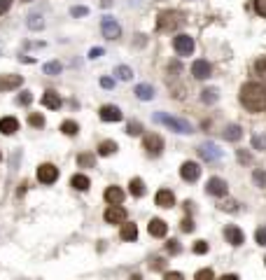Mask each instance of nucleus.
I'll use <instances>...</instances> for the list:
<instances>
[{
	"instance_id": "1",
	"label": "nucleus",
	"mask_w": 266,
	"mask_h": 280,
	"mask_svg": "<svg viewBox=\"0 0 266 280\" xmlns=\"http://www.w3.org/2000/svg\"><path fill=\"white\" fill-rule=\"evenodd\" d=\"M238 100L250 112H264L266 110V87L259 82H248L241 87Z\"/></svg>"
},
{
	"instance_id": "2",
	"label": "nucleus",
	"mask_w": 266,
	"mask_h": 280,
	"mask_svg": "<svg viewBox=\"0 0 266 280\" xmlns=\"http://www.w3.org/2000/svg\"><path fill=\"white\" fill-rule=\"evenodd\" d=\"M154 119L159 121V124H164V126H168L171 131H175V133H191V124L184 119H177V117H168V114L159 112Z\"/></svg>"
},
{
	"instance_id": "3",
	"label": "nucleus",
	"mask_w": 266,
	"mask_h": 280,
	"mask_svg": "<svg viewBox=\"0 0 266 280\" xmlns=\"http://www.w3.org/2000/svg\"><path fill=\"white\" fill-rule=\"evenodd\" d=\"M182 14L180 12H161L159 14V21H157V28L159 30H175V28H180L182 26Z\"/></svg>"
},
{
	"instance_id": "4",
	"label": "nucleus",
	"mask_w": 266,
	"mask_h": 280,
	"mask_svg": "<svg viewBox=\"0 0 266 280\" xmlns=\"http://www.w3.org/2000/svg\"><path fill=\"white\" fill-rule=\"evenodd\" d=\"M143 147L150 157H159L161 152H164V140H161V136H157V133H147V136L143 138Z\"/></svg>"
},
{
	"instance_id": "5",
	"label": "nucleus",
	"mask_w": 266,
	"mask_h": 280,
	"mask_svg": "<svg viewBox=\"0 0 266 280\" xmlns=\"http://www.w3.org/2000/svg\"><path fill=\"white\" fill-rule=\"evenodd\" d=\"M173 47H175V52L180 54V56H189V54L194 52V38L180 33V35H175L173 38Z\"/></svg>"
},
{
	"instance_id": "6",
	"label": "nucleus",
	"mask_w": 266,
	"mask_h": 280,
	"mask_svg": "<svg viewBox=\"0 0 266 280\" xmlns=\"http://www.w3.org/2000/svg\"><path fill=\"white\" fill-rule=\"evenodd\" d=\"M56 178H59V168L54 164H42L38 168V180L42 185H52V182H56Z\"/></svg>"
},
{
	"instance_id": "7",
	"label": "nucleus",
	"mask_w": 266,
	"mask_h": 280,
	"mask_svg": "<svg viewBox=\"0 0 266 280\" xmlns=\"http://www.w3.org/2000/svg\"><path fill=\"white\" fill-rule=\"evenodd\" d=\"M100 28H103V35L107 40H114L122 35V28H119V23L114 21L112 16H103V21H100Z\"/></svg>"
},
{
	"instance_id": "8",
	"label": "nucleus",
	"mask_w": 266,
	"mask_h": 280,
	"mask_svg": "<svg viewBox=\"0 0 266 280\" xmlns=\"http://www.w3.org/2000/svg\"><path fill=\"white\" fill-rule=\"evenodd\" d=\"M103 217H105L107 224H124L126 222V210H124L122 205H110Z\"/></svg>"
},
{
	"instance_id": "9",
	"label": "nucleus",
	"mask_w": 266,
	"mask_h": 280,
	"mask_svg": "<svg viewBox=\"0 0 266 280\" xmlns=\"http://www.w3.org/2000/svg\"><path fill=\"white\" fill-rule=\"evenodd\" d=\"M180 175H182L184 182H196L198 175H201V166L194 164V161H184L182 166H180Z\"/></svg>"
},
{
	"instance_id": "10",
	"label": "nucleus",
	"mask_w": 266,
	"mask_h": 280,
	"mask_svg": "<svg viewBox=\"0 0 266 280\" xmlns=\"http://www.w3.org/2000/svg\"><path fill=\"white\" fill-rule=\"evenodd\" d=\"M198 154H201V159H205V161H217L222 157V150L215 143H203L198 147Z\"/></svg>"
},
{
	"instance_id": "11",
	"label": "nucleus",
	"mask_w": 266,
	"mask_h": 280,
	"mask_svg": "<svg viewBox=\"0 0 266 280\" xmlns=\"http://www.w3.org/2000/svg\"><path fill=\"white\" fill-rule=\"evenodd\" d=\"M205 191L213 194V196H227V182L222 178H210L208 185H205Z\"/></svg>"
},
{
	"instance_id": "12",
	"label": "nucleus",
	"mask_w": 266,
	"mask_h": 280,
	"mask_svg": "<svg viewBox=\"0 0 266 280\" xmlns=\"http://www.w3.org/2000/svg\"><path fill=\"white\" fill-rule=\"evenodd\" d=\"M224 238H227V243H231L234 248H238V245H243V241H245V236H243V231L236 227V224H229L227 229H224Z\"/></svg>"
},
{
	"instance_id": "13",
	"label": "nucleus",
	"mask_w": 266,
	"mask_h": 280,
	"mask_svg": "<svg viewBox=\"0 0 266 280\" xmlns=\"http://www.w3.org/2000/svg\"><path fill=\"white\" fill-rule=\"evenodd\" d=\"M210 73H213V68H210V63L203 59H198L191 63V75L196 77V80H205V77H210Z\"/></svg>"
},
{
	"instance_id": "14",
	"label": "nucleus",
	"mask_w": 266,
	"mask_h": 280,
	"mask_svg": "<svg viewBox=\"0 0 266 280\" xmlns=\"http://www.w3.org/2000/svg\"><path fill=\"white\" fill-rule=\"evenodd\" d=\"M147 231H150V236H154V238H164L168 231L166 222L159 220V217H154V220H150V224H147Z\"/></svg>"
},
{
	"instance_id": "15",
	"label": "nucleus",
	"mask_w": 266,
	"mask_h": 280,
	"mask_svg": "<svg viewBox=\"0 0 266 280\" xmlns=\"http://www.w3.org/2000/svg\"><path fill=\"white\" fill-rule=\"evenodd\" d=\"M154 201H157V205L159 208H173L175 205V196L171 189H159L157 191V196H154Z\"/></svg>"
},
{
	"instance_id": "16",
	"label": "nucleus",
	"mask_w": 266,
	"mask_h": 280,
	"mask_svg": "<svg viewBox=\"0 0 266 280\" xmlns=\"http://www.w3.org/2000/svg\"><path fill=\"white\" fill-rule=\"evenodd\" d=\"M21 75H2L0 77V91H9V89H16L21 87Z\"/></svg>"
},
{
	"instance_id": "17",
	"label": "nucleus",
	"mask_w": 266,
	"mask_h": 280,
	"mask_svg": "<svg viewBox=\"0 0 266 280\" xmlns=\"http://www.w3.org/2000/svg\"><path fill=\"white\" fill-rule=\"evenodd\" d=\"M19 131V121L14 117H2L0 119V133H5V136H12Z\"/></svg>"
},
{
	"instance_id": "18",
	"label": "nucleus",
	"mask_w": 266,
	"mask_h": 280,
	"mask_svg": "<svg viewBox=\"0 0 266 280\" xmlns=\"http://www.w3.org/2000/svg\"><path fill=\"white\" fill-rule=\"evenodd\" d=\"M100 119L103 121H119L122 119V112H119V107H114V105H103L100 107Z\"/></svg>"
},
{
	"instance_id": "19",
	"label": "nucleus",
	"mask_w": 266,
	"mask_h": 280,
	"mask_svg": "<svg viewBox=\"0 0 266 280\" xmlns=\"http://www.w3.org/2000/svg\"><path fill=\"white\" fill-rule=\"evenodd\" d=\"M42 105L49 107V110H59V107H61V96H59L56 91L49 89L45 96H42Z\"/></svg>"
},
{
	"instance_id": "20",
	"label": "nucleus",
	"mask_w": 266,
	"mask_h": 280,
	"mask_svg": "<svg viewBox=\"0 0 266 280\" xmlns=\"http://www.w3.org/2000/svg\"><path fill=\"white\" fill-rule=\"evenodd\" d=\"M103 196H105V201H107L110 205H119V203L124 201V191L119 189V187H107Z\"/></svg>"
},
{
	"instance_id": "21",
	"label": "nucleus",
	"mask_w": 266,
	"mask_h": 280,
	"mask_svg": "<svg viewBox=\"0 0 266 280\" xmlns=\"http://www.w3.org/2000/svg\"><path fill=\"white\" fill-rule=\"evenodd\" d=\"M119 236H122V241H136L138 238V227L136 224H131V222H124Z\"/></svg>"
},
{
	"instance_id": "22",
	"label": "nucleus",
	"mask_w": 266,
	"mask_h": 280,
	"mask_svg": "<svg viewBox=\"0 0 266 280\" xmlns=\"http://www.w3.org/2000/svg\"><path fill=\"white\" fill-rule=\"evenodd\" d=\"M70 185H73V187H75L77 191H87L91 182H89V178H87V175L77 173V175H73V178H70Z\"/></svg>"
},
{
	"instance_id": "23",
	"label": "nucleus",
	"mask_w": 266,
	"mask_h": 280,
	"mask_svg": "<svg viewBox=\"0 0 266 280\" xmlns=\"http://www.w3.org/2000/svg\"><path fill=\"white\" fill-rule=\"evenodd\" d=\"M129 191H131V194H133L136 198L145 196V182L140 180V178H131V182H129Z\"/></svg>"
},
{
	"instance_id": "24",
	"label": "nucleus",
	"mask_w": 266,
	"mask_h": 280,
	"mask_svg": "<svg viewBox=\"0 0 266 280\" xmlns=\"http://www.w3.org/2000/svg\"><path fill=\"white\" fill-rule=\"evenodd\" d=\"M136 96L140 100H152L154 98V89L150 84H138L136 87Z\"/></svg>"
},
{
	"instance_id": "25",
	"label": "nucleus",
	"mask_w": 266,
	"mask_h": 280,
	"mask_svg": "<svg viewBox=\"0 0 266 280\" xmlns=\"http://www.w3.org/2000/svg\"><path fill=\"white\" fill-rule=\"evenodd\" d=\"M241 136H243V131H241V126H238V124H231V126H227V129H224V138H227V140H231V143L241 140Z\"/></svg>"
},
{
	"instance_id": "26",
	"label": "nucleus",
	"mask_w": 266,
	"mask_h": 280,
	"mask_svg": "<svg viewBox=\"0 0 266 280\" xmlns=\"http://www.w3.org/2000/svg\"><path fill=\"white\" fill-rule=\"evenodd\" d=\"M114 152H117V143H114V140H103V143L98 145L100 157H110V154H114Z\"/></svg>"
},
{
	"instance_id": "27",
	"label": "nucleus",
	"mask_w": 266,
	"mask_h": 280,
	"mask_svg": "<svg viewBox=\"0 0 266 280\" xmlns=\"http://www.w3.org/2000/svg\"><path fill=\"white\" fill-rule=\"evenodd\" d=\"M255 75L264 82V87H266V56H262V59L255 63Z\"/></svg>"
},
{
	"instance_id": "28",
	"label": "nucleus",
	"mask_w": 266,
	"mask_h": 280,
	"mask_svg": "<svg viewBox=\"0 0 266 280\" xmlns=\"http://www.w3.org/2000/svg\"><path fill=\"white\" fill-rule=\"evenodd\" d=\"M114 75L119 77V80H124V82H129L131 77H133V70H131L129 66H117V68H114Z\"/></svg>"
},
{
	"instance_id": "29",
	"label": "nucleus",
	"mask_w": 266,
	"mask_h": 280,
	"mask_svg": "<svg viewBox=\"0 0 266 280\" xmlns=\"http://www.w3.org/2000/svg\"><path fill=\"white\" fill-rule=\"evenodd\" d=\"M61 131H63V133H66V136H77V131H80V126H77V124H75V121H63V124H61Z\"/></svg>"
},
{
	"instance_id": "30",
	"label": "nucleus",
	"mask_w": 266,
	"mask_h": 280,
	"mask_svg": "<svg viewBox=\"0 0 266 280\" xmlns=\"http://www.w3.org/2000/svg\"><path fill=\"white\" fill-rule=\"evenodd\" d=\"M45 75H59L61 73V63L59 61H52V63H45Z\"/></svg>"
},
{
	"instance_id": "31",
	"label": "nucleus",
	"mask_w": 266,
	"mask_h": 280,
	"mask_svg": "<svg viewBox=\"0 0 266 280\" xmlns=\"http://www.w3.org/2000/svg\"><path fill=\"white\" fill-rule=\"evenodd\" d=\"M201 100L203 103H215L217 100V89H203L201 91Z\"/></svg>"
},
{
	"instance_id": "32",
	"label": "nucleus",
	"mask_w": 266,
	"mask_h": 280,
	"mask_svg": "<svg viewBox=\"0 0 266 280\" xmlns=\"http://www.w3.org/2000/svg\"><path fill=\"white\" fill-rule=\"evenodd\" d=\"M28 124H31V126H35V129H40V126H45V117H42V114H38V112H33L31 117H28Z\"/></svg>"
},
{
	"instance_id": "33",
	"label": "nucleus",
	"mask_w": 266,
	"mask_h": 280,
	"mask_svg": "<svg viewBox=\"0 0 266 280\" xmlns=\"http://www.w3.org/2000/svg\"><path fill=\"white\" fill-rule=\"evenodd\" d=\"M213 278H215L213 269H201V271L194 276V280H213Z\"/></svg>"
},
{
	"instance_id": "34",
	"label": "nucleus",
	"mask_w": 266,
	"mask_h": 280,
	"mask_svg": "<svg viewBox=\"0 0 266 280\" xmlns=\"http://www.w3.org/2000/svg\"><path fill=\"white\" fill-rule=\"evenodd\" d=\"M93 161H96L93 154H80V157H77V164H80V166H87V168L93 166Z\"/></svg>"
},
{
	"instance_id": "35",
	"label": "nucleus",
	"mask_w": 266,
	"mask_h": 280,
	"mask_svg": "<svg viewBox=\"0 0 266 280\" xmlns=\"http://www.w3.org/2000/svg\"><path fill=\"white\" fill-rule=\"evenodd\" d=\"M28 26H31L33 30L42 28V16H40V14H31V16H28Z\"/></svg>"
},
{
	"instance_id": "36",
	"label": "nucleus",
	"mask_w": 266,
	"mask_h": 280,
	"mask_svg": "<svg viewBox=\"0 0 266 280\" xmlns=\"http://www.w3.org/2000/svg\"><path fill=\"white\" fill-rule=\"evenodd\" d=\"M140 131H143V126H140L138 121H131L129 126H126V133H129V136H140Z\"/></svg>"
},
{
	"instance_id": "37",
	"label": "nucleus",
	"mask_w": 266,
	"mask_h": 280,
	"mask_svg": "<svg viewBox=\"0 0 266 280\" xmlns=\"http://www.w3.org/2000/svg\"><path fill=\"white\" fill-rule=\"evenodd\" d=\"M255 238H257L259 245H266V227H259L257 234H255Z\"/></svg>"
},
{
	"instance_id": "38",
	"label": "nucleus",
	"mask_w": 266,
	"mask_h": 280,
	"mask_svg": "<svg viewBox=\"0 0 266 280\" xmlns=\"http://www.w3.org/2000/svg\"><path fill=\"white\" fill-rule=\"evenodd\" d=\"M255 9L259 16H266V0H255Z\"/></svg>"
},
{
	"instance_id": "39",
	"label": "nucleus",
	"mask_w": 266,
	"mask_h": 280,
	"mask_svg": "<svg viewBox=\"0 0 266 280\" xmlns=\"http://www.w3.org/2000/svg\"><path fill=\"white\" fill-rule=\"evenodd\" d=\"M194 252H196V255H205V252H208V243H205V241H196Z\"/></svg>"
},
{
	"instance_id": "40",
	"label": "nucleus",
	"mask_w": 266,
	"mask_h": 280,
	"mask_svg": "<svg viewBox=\"0 0 266 280\" xmlns=\"http://www.w3.org/2000/svg\"><path fill=\"white\" fill-rule=\"evenodd\" d=\"M166 250L171 252V255H177V252H180V243H177V241H168L166 243Z\"/></svg>"
},
{
	"instance_id": "41",
	"label": "nucleus",
	"mask_w": 266,
	"mask_h": 280,
	"mask_svg": "<svg viewBox=\"0 0 266 280\" xmlns=\"http://www.w3.org/2000/svg\"><path fill=\"white\" fill-rule=\"evenodd\" d=\"M33 100V96L31 93H28V91H23L21 96H19V98H16V103H19V105H28V103H31Z\"/></svg>"
},
{
	"instance_id": "42",
	"label": "nucleus",
	"mask_w": 266,
	"mask_h": 280,
	"mask_svg": "<svg viewBox=\"0 0 266 280\" xmlns=\"http://www.w3.org/2000/svg\"><path fill=\"white\" fill-rule=\"evenodd\" d=\"M252 145H255L257 150H264V147H266V136H255V140H252Z\"/></svg>"
},
{
	"instance_id": "43",
	"label": "nucleus",
	"mask_w": 266,
	"mask_h": 280,
	"mask_svg": "<svg viewBox=\"0 0 266 280\" xmlns=\"http://www.w3.org/2000/svg\"><path fill=\"white\" fill-rule=\"evenodd\" d=\"M164 280H184V278H182V273H177V271H168L166 276H164Z\"/></svg>"
},
{
	"instance_id": "44",
	"label": "nucleus",
	"mask_w": 266,
	"mask_h": 280,
	"mask_svg": "<svg viewBox=\"0 0 266 280\" xmlns=\"http://www.w3.org/2000/svg\"><path fill=\"white\" fill-rule=\"evenodd\" d=\"M255 182H257V185H262V187H264V185H266V175L262 173V171H255Z\"/></svg>"
},
{
	"instance_id": "45",
	"label": "nucleus",
	"mask_w": 266,
	"mask_h": 280,
	"mask_svg": "<svg viewBox=\"0 0 266 280\" xmlns=\"http://www.w3.org/2000/svg\"><path fill=\"white\" fill-rule=\"evenodd\" d=\"M9 7H12V0H0V14H5Z\"/></svg>"
},
{
	"instance_id": "46",
	"label": "nucleus",
	"mask_w": 266,
	"mask_h": 280,
	"mask_svg": "<svg viewBox=\"0 0 266 280\" xmlns=\"http://www.w3.org/2000/svg\"><path fill=\"white\" fill-rule=\"evenodd\" d=\"M70 14H73V16H84V14H87V7H73V9H70Z\"/></svg>"
},
{
	"instance_id": "47",
	"label": "nucleus",
	"mask_w": 266,
	"mask_h": 280,
	"mask_svg": "<svg viewBox=\"0 0 266 280\" xmlns=\"http://www.w3.org/2000/svg\"><path fill=\"white\" fill-rule=\"evenodd\" d=\"M182 231H187V234H189V231H194V222H191V220H182Z\"/></svg>"
},
{
	"instance_id": "48",
	"label": "nucleus",
	"mask_w": 266,
	"mask_h": 280,
	"mask_svg": "<svg viewBox=\"0 0 266 280\" xmlns=\"http://www.w3.org/2000/svg\"><path fill=\"white\" fill-rule=\"evenodd\" d=\"M98 56H103V49H100V47H96V49L89 52V59H98Z\"/></svg>"
},
{
	"instance_id": "49",
	"label": "nucleus",
	"mask_w": 266,
	"mask_h": 280,
	"mask_svg": "<svg viewBox=\"0 0 266 280\" xmlns=\"http://www.w3.org/2000/svg\"><path fill=\"white\" fill-rule=\"evenodd\" d=\"M100 87H103V89H112V80H110V77H103V80H100Z\"/></svg>"
},
{
	"instance_id": "50",
	"label": "nucleus",
	"mask_w": 266,
	"mask_h": 280,
	"mask_svg": "<svg viewBox=\"0 0 266 280\" xmlns=\"http://www.w3.org/2000/svg\"><path fill=\"white\" fill-rule=\"evenodd\" d=\"M220 280H238V276H234V273H229V276H222Z\"/></svg>"
},
{
	"instance_id": "51",
	"label": "nucleus",
	"mask_w": 266,
	"mask_h": 280,
	"mask_svg": "<svg viewBox=\"0 0 266 280\" xmlns=\"http://www.w3.org/2000/svg\"><path fill=\"white\" fill-rule=\"evenodd\" d=\"M131 280H143V276H140V273H133V276H131Z\"/></svg>"
},
{
	"instance_id": "52",
	"label": "nucleus",
	"mask_w": 266,
	"mask_h": 280,
	"mask_svg": "<svg viewBox=\"0 0 266 280\" xmlns=\"http://www.w3.org/2000/svg\"><path fill=\"white\" fill-rule=\"evenodd\" d=\"M0 159H2V154H0Z\"/></svg>"
},
{
	"instance_id": "53",
	"label": "nucleus",
	"mask_w": 266,
	"mask_h": 280,
	"mask_svg": "<svg viewBox=\"0 0 266 280\" xmlns=\"http://www.w3.org/2000/svg\"><path fill=\"white\" fill-rule=\"evenodd\" d=\"M23 2H28V0H23Z\"/></svg>"
}]
</instances>
